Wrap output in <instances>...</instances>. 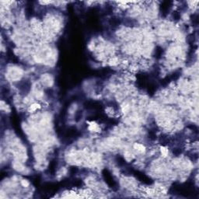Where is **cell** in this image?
<instances>
[{"mask_svg":"<svg viewBox=\"0 0 199 199\" xmlns=\"http://www.w3.org/2000/svg\"><path fill=\"white\" fill-rule=\"evenodd\" d=\"M104 178H105V181H107V183L109 184V185L111 186V188L112 187H114V186L115 185V182L114 181L113 178H112V177H111V175L110 174L108 173V171H104Z\"/></svg>","mask_w":199,"mask_h":199,"instance_id":"cell-1","label":"cell"}]
</instances>
